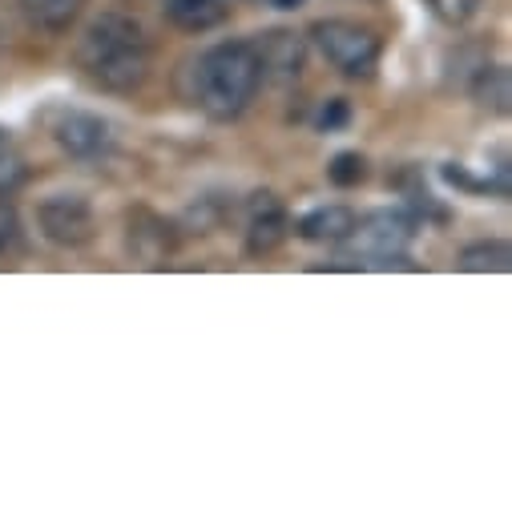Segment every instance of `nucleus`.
<instances>
[{
    "mask_svg": "<svg viewBox=\"0 0 512 512\" xmlns=\"http://www.w3.org/2000/svg\"><path fill=\"white\" fill-rule=\"evenodd\" d=\"M77 65L105 93H134L150 81L154 45L142 21L125 13H101L77 41Z\"/></svg>",
    "mask_w": 512,
    "mask_h": 512,
    "instance_id": "nucleus-1",
    "label": "nucleus"
},
{
    "mask_svg": "<svg viewBox=\"0 0 512 512\" xmlns=\"http://www.w3.org/2000/svg\"><path fill=\"white\" fill-rule=\"evenodd\" d=\"M263 85V61L254 41H222L194 65V105L214 121H234L250 109Z\"/></svg>",
    "mask_w": 512,
    "mask_h": 512,
    "instance_id": "nucleus-2",
    "label": "nucleus"
},
{
    "mask_svg": "<svg viewBox=\"0 0 512 512\" xmlns=\"http://www.w3.org/2000/svg\"><path fill=\"white\" fill-rule=\"evenodd\" d=\"M416 238V222L404 218V214H392V210H379V214H367V218H355L351 234L343 242H351L355 250V267H379V271H392V267H412L404 259V250L412 246Z\"/></svg>",
    "mask_w": 512,
    "mask_h": 512,
    "instance_id": "nucleus-3",
    "label": "nucleus"
},
{
    "mask_svg": "<svg viewBox=\"0 0 512 512\" xmlns=\"http://www.w3.org/2000/svg\"><path fill=\"white\" fill-rule=\"evenodd\" d=\"M311 41L323 53V61L335 65L343 77H371L375 65H379V57H383L379 33L367 29V25H359V21H343V17L319 21L311 29Z\"/></svg>",
    "mask_w": 512,
    "mask_h": 512,
    "instance_id": "nucleus-4",
    "label": "nucleus"
},
{
    "mask_svg": "<svg viewBox=\"0 0 512 512\" xmlns=\"http://www.w3.org/2000/svg\"><path fill=\"white\" fill-rule=\"evenodd\" d=\"M37 230L61 250H81L97 238V214L81 194H53L37 206Z\"/></svg>",
    "mask_w": 512,
    "mask_h": 512,
    "instance_id": "nucleus-5",
    "label": "nucleus"
},
{
    "mask_svg": "<svg viewBox=\"0 0 512 512\" xmlns=\"http://www.w3.org/2000/svg\"><path fill=\"white\" fill-rule=\"evenodd\" d=\"M49 138L69 154V158H101L113 142L109 121L85 109H57L49 113Z\"/></svg>",
    "mask_w": 512,
    "mask_h": 512,
    "instance_id": "nucleus-6",
    "label": "nucleus"
},
{
    "mask_svg": "<svg viewBox=\"0 0 512 512\" xmlns=\"http://www.w3.org/2000/svg\"><path fill=\"white\" fill-rule=\"evenodd\" d=\"M125 242H130V250L138 254L146 267H162L174 254V246H178V234H174V226L162 214L134 210L130 214V230H125Z\"/></svg>",
    "mask_w": 512,
    "mask_h": 512,
    "instance_id": "nucleus-7",
    "label": "nucleus"
},
{
    "mask_svg": "<svg viewBox=\"0 0 512 512\" xmlns=\"http://www.w3.org/2000/svg\"><path fill=\"white\" fill-rule=\"evenodd\" d=\"M291 234V218L275 194H254L250 218H246V250L250 254H271Z\"/></svg>",
    "mask_w": 512,
    "mask_h": 512,
    "instance_id": "nucleus-8",
    "label": "nucleus"
},
{
    "mask_svg": "<svg viewBox=\"0 0 512 512\" xmlns=\"http://www.w3.org/2000/svg\"><path fill=\"white\" fill-rule=\"evenodd\" d=\"M254 49H259V61H263V77H275V81H295L303 73V41L287 29H275L267 33L263 41H254Z\"/></svg>",
    "mask_w": 512,
    "mask_h": 512,
    "instance_id": "nucleus-9",
    "label": "nucleus"
},
{
    "mask_svg": "<svg viewBox=\"0 0 512 512\" xmlns=\"http://www.w3.org/2000/svg\"><path fill=\"white\" fill-rule=\"evenodd\" d=\"M162 13L186 33H210L230 17V0H162Z\"/></svg>",
    "mask_w": 512,
    "mask_h": 512,
    "instance_id": "nucleus-10",
    "label": "nucleus"
},
{
    "mask_svg": "<svg viewBox=\"0 0 512 512\" xmlns=\"http://www.w3.org/2000/svg\"><path fill=\"white\" fill-rule=\"evenodd\" d=\"M351 226H355V214L347 206H319V210L303 214L295 230L307 242H343L351 234Z\"/></svg>",
    "mask_w": 512,
    "mask_h": 512,
    "instance_id": "nucleus-11",
    "label": "nucleus"
},
{
    "mask_svg": "<svg viewBox=\"0 0 512 512\" xmlns=\"http://www.w3.org/2000/svg\"><path fill=\"white\" fill-rule=\"evenodd\" d=\"M85 5H89V0H21L25 17H29L37 29H45V33H65V29L81 17Z\"/></svg>",
    "mask_w": 512,
    "mask_h": 512,
    "instance_id": "nucleus-12",
    "label": "nucleus"
},
{
    "mask_svg": "<svg viewBox=\"0 0 512 512\" xmlns=\"http://www.w3.org/2000/svg\"><path fill=\"white\" fill-rule=\"evenodd\" d=\"M472 93L484 109L492 113H508V101H512V85H508V69L504 65H484L472 81Z\"/></svg>",
    "mask_w": 512,
    "mask_h": 512,
    "instance_id": "nucleus-13",
    "label": "nucleus"
},
{
    "mask_svg": "<svg viewBox=\"0 0 512 512\" xmlns=\"http://www.w3.org/2000/svg\"><path fill=\"white\" fill-rule=\"evenodd\" d=\"M460 267L464 271H480V275H488V271L504 275L512 267V250H508V242H472L460 254Z\"/></svg>",
    "mask_w": 512,
    "mask_h": 512,
    "instance_id": "nucleus-14",
    "label": "nucleus"
},
{
    "mask_svg": "<svg viewBox=\"0 0 512 512\" xmlns=\"http://www.w3.org/2000/svg\"><path fill=\"white\" fill-rule=\"evenodd\" d=\"M29 178V166H25V154L17 150V142L9 134H0V194L17 190L21 182Z\"/></svg>",
    "mask_w": 512,
    "mask_h": 512,
    "instance_id": "nucleus-15",
    "label": "nucleus"
},
{
    "mask_svg": "<svg viewBox=\"0 0 512 512\" xmlns=\"http://www.w3.org/2000/svg\"><path fill=\"white\" fill-rule=\"evenodd\" d=\"M327 178L335 182V186H359L363 178H367V162H363V154H355V150H343V154H335V162L327 166Z\"/></svg>",
    "mask_w": 512,
    "mask_h": 512,
    "instance_id": "nucleus-16",
    "label": "nucleus"
},
{
    "mask_svg": "<svg viewBox=\"0 0 512 512\" xmlns=\"http://www.w3.org/2000/svg\"><path fill=\"white\" fill-rule=\"evenodd\" d=\"M428 5H432V13H436L444 25H464V21L476 17L480 0H428Z\"/></svg>",
    "mask_w": 512,
    "mask_h": 512,
    "instance_id": "nucleus-17",
    "label": "nucleus"
},
{
    "mask_svg": "<svg viewBox=\"0 0 512 512\" xmlns=\"http://www.w3.org/2000/svg\"><path fill=\"white\" fill-rule=\"evenodd\" d=\"M319 121H323V130H331V125H343L347 121V101H331Z\"/></svg>",
    "mask_w": 512,
    "mask_h": 512,
    "instance_id": "nucleus-18",
    "label": "nucleus"
},
{
    "mask_svg": "<svg viewBox=\"0 0 512 512\" xmlns=\"http://www.w3.org/2000/svg\"><path fill=\"white\" fill-rule=\"evenodd\" d=\"M275 9H299V5H307V0H271Z\"/></svg>",
    "mask_w": 512,
    "mask_h": 512,
    "instance_id": "nucleus-19",
    "label": "nucleus"
}]
</instances>
